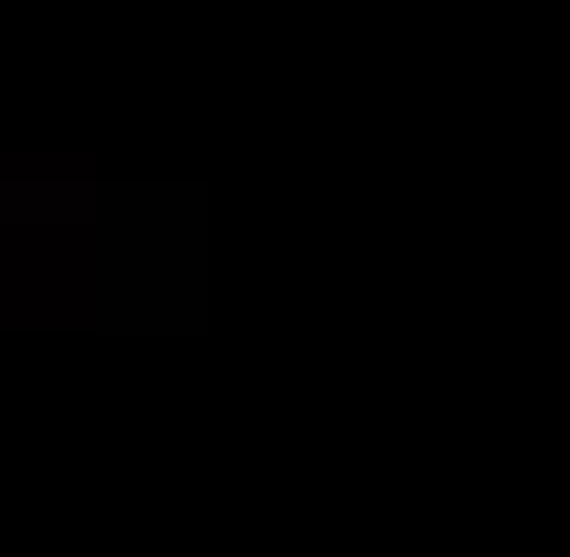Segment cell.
Wrapping results in <instances>:
<instances>
[{"label": "cell", "mask_w": 570, "mask_h": 557, "mask_svg": "<svg viewBox=\"0 0 570 557\" xmlns=\"http://www.w3.org/2000/svg\"><path fill=\"white\" fill-rule=\"evenodd\" d=\"M195 306H209V293H195V195H167V209H154V195H111L98 321H111V334H139V321H167V334H181Z\"/></svg>", "instance_id": "1"}]
</instances>
